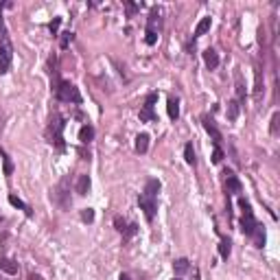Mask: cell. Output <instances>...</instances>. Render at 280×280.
I'll list each match as a JSON object with an SVG mask.
<instances>
[{"label": "cell", "mask_w": 280, "mask_h": 280, "mask_svg": "<svg viewBox=\"0 0 280 280\" xmlns=\"http://www.w3.org/2000/svg\"><path fill=\"white\" fill-rule=\"evenodd\" d=\"M210 24H213V20H210V18H201V20H199V24H197V29H195L193 42L197 40V37H201V35H204L206 31H208V29H210Z\"/></svg>", "instance_id": "ac0fdd59"}, {"label": "cell", "mask_w": 280, "mask_h": 280, "mask_svg": "<svg viewBox=\"0 0 280 280\" xmlns=\"http://www.w3.org/2000/svg\"><path fill=\"white\" fill-rule=\"evenodd\" d=\"M119 280H131V278L127 276V274H121V278H119Z\"/></svg>", "instance_id": "e575fe53"}, {"label": "cell", "mask_w": 280, "mask_h": 280, "mask_svg": "<svg viewBox=\"0 0 280 280\" xmlns=\"http://www.w3.org/2000/svg\"><path fill=\"white\" fill-rule=\"evenodd\" d=\"M114 225H116V230H119L125 239H131L136 232H138V225H136V223H127V221L121 219V217H114Z\"/></svg>", "instance_id": "9c48e42d"}, {"label": "cell", "mask_w": 280, "mask_h": 280, "mask_svg": "<svg viewBox=\"0 0 280 280\" xmlns=\"http://www.w3.org/2000/svg\"><path fill=\"white\" fill-rule=\"evenodd\" d=\"M237 101L239 103L245 101V86H243V79H241L239 72H237Z\"/></svg>", "instance_id": "484cf974"}, {"label": "cell", "mask_w": 280, "mask_h": 280, "mask_svg": "<svg viewBox=\"0 0 280 280\" xmlns=\"http://www.w3.org/2000/svg\"><path fill=\"white\" fill-rule=\"evenodd\" d=\"M29 280H42V278L37 276V274H31V276H29Z\"/></svg>", "instance_id": "836d02e7"}, {"label": "cell", "mask_w": 280, "mask_h": 280, "mask_svg": "<svg viewBox=\"0 0 280 280\" xmlns=\"http://www.w3.org/2000/svg\"><path fill=\"white\" fill-rule=\"evenodd\" d=\"M223 160V151H221L219 145H215V151H213V162L215 164H219V162Z\"/></svg>", "instance_id": "f546056e"}, {"label": "cell", "mask_w": 280, "mask_h": 280, "mask_svg": "<svg viewBox=\"0 0 280 280\" xmlns=\"http://www.w3.org/2000/svg\"><path fill=\"white\" fill-rule=\"evenodd\" d=\"M230 252H232V243H230V239L223 237V239H221V243H219V254H221V258L228 260Z\"/></svg>", "instance_id": "7402d4cb"}, {"label": "cell", "mask_w": 280, "mask_h": 280, "mask_svg": "<svg viewBox=\"0 0 280 280\" xmlns=\"http://www.w3.org/2000/svg\"><path fill=\"white\" fill-rule=\"evenodd\" d=\"M60 24H62V18H55V20H53L51 24H48V27H51V31H53V35H55V33H57V27H60Z\"/></svg>", "instance_id": "d6a6232c"}, {"label": "cell", "mask_w": 280, "mask_h": 280, "mask_svg": "<svg viewBox=\"0 0 280 280\" xmlns=\"http://www.w3.org/2000/svg\"><path fill=\"white\" fill-rule=\"evenodd\" d=\"M278 125H280V112H274L272 125H269V131H272V136H278Z\"/></svg>", "instance_id": "4316f807"}, {"label": "cell", "mask_w": 280, "mask_h": 280, "mask_svg": "<svg viewBox=\"0 0 280 280\" xmlns=\"http://www.w3.org/2000/svg\"><path fill=\"white\" fill-rule=\"evenodd\" d=\"M92 138H94V127L92 125H83L81 129H79V140H81V145H88Z\"/></svg>", "instance_id": "2e32d148"}, {"label": "cell", "mask_w": 280, "mask_h": 280, "mask_svg": "<svg viewBox=\"0 0 280 280\" xmlns=\"http://www.w3.org/2000/svg\"><path fill=\"white\" fill-rule=\"evenodd\" d=\"M204 63L208 66V70H215L219 66V55L215 48H206L204 51Z\"/></svg>", "instance_id": "7c38bea8"}, {"label": "cell", "mask_w": 280, "mask_h": 280, "mask_svg": "<svg viewBox=\"0 0 280 280\" xmlns=\"http://www.w3.org/2000/svg\"><path fill=\"white\" fill-rule=\"evenodd\" d=\"M90 186H92L90 175H79V180H77V193L88 195V193H90Z\"/></svg>", "instance_id": "9a60e30c"}, {"label": "cell", "mask_w": 280, "mask_h": 280, "mask_svg": "<svg viewBox=\"0 0 280 280\" xmlns=\"http://www.w3.org/2000/svg\"><path fill=\"white\" fill-rule=\"evenodd\" d=\"M147 149H149V136L138 134L136 136V151H138V154H147Z\"/></svg>", "instance_id": "d6986e66"}, {"label": "cell", "mask_w": 280, "mask_h": 280, "mask_svg": "<svg viewBox=\"0 0 280 280\" xmlns=\"http://www.w3.org/2000/svg\"><path fill=\"white\" fill-rule=\"evenodd\" d=\"M239 208H241V230H243V234L252 237L254 230L258 228V221L252 213V206H249V201L245 197H239Z\"/></svg>", "instance_id": "3957f363"}, {"label": "cell", "mask_w": 280, "mask_h": 280, "mask_svg": "<svg viewBox=\"0 0 280 280\" xmlns=\"http://www.w3.org/2000/svg\"><path fill=\"white\" fill-rule=\"evenodd\" d=\"M201 123H204V129L208 131V136L215 140V145H219V142H221V131L217 129V125H215V119L206 114L204 119H201Z\"/></svg>", "instance_id": "30bf717a"}, {"label": "cell", "mask_w": 280, "mask_h": 280, "mask_svg": "<svg viewBox=\"0 0 280 280\" xmlns=\"http://www.w3.org/2000/svg\"><path fill=\"white\" fill-rule=\"evenodd\" d=\"M156 101H158V94H156V92L147 94L145 105H142V110H140V121H142V123H154L156 119H158V116H156V112H154Z\"/></svg>", "instance_id": "ba28073f"}, {"label": "cell", "mask_w": 280, "mask_h": 280, "mask_svg": "<svg viewBox=\"0 0 280 280\" xmlns=\"http://www.w3.org/2000/svg\"><path fill=\"white\" fill-rule=\"evenodd\" d=\"M173 280H180V278H173Z\"/></svg>", "instance_id": "8d00e7d4"}, {"label": "cell", "mask_w": 280, "mask_h": 280, "mask_svg": "<svg viewBox=\"0 0 280 280\" xmlns=\"http://www.w3.org/2000/svg\"><path fill=\"white\" fill-rule=\"evenodd\" d=\"M166 112H169V119L171 121H178L180 119V101L171 96L169 103H166Z\"/></svg>", "instance_id": "5bb4252c"}, {"label": "cell", "mask_w": 280, "mask_h": 280, "mask_svg": "<svg viewBox=\"0 0 280 280\" xmlns=\"http://www.w3.org/2000/svg\"><path fill=\"white\" fill-rule=\"evenodd\" d=\"M72 42V33L70 31H66V33H62V48H68V44Z\"/></svg>", "instance_id": "4dcf8cb0"}, {"label": "cell", "mask_w": 280, "mask_h": 280, "mask_svg": "<svg viewBox=\"0 0 280 280\" xmlns=\"http://www.w3.org/2000/svg\"><path fill=\"white\" fill-rule=\"evenodd\" d=\"M252 239H254V245H256V248H263V245H265V230H263V225H260V223H258V228L254 230Z\"/></svg>", "instance_id": "cb8c5ba5"}, {"label": "cell", "mask_w": 280, "mask_h": 280, "mask_svg": "<svg viewBox=\"0 0 280 280\" xmlns=\"http://www.w3.org/2000/svg\"><path fill=\"white\" fill-rule=\"evenodd\" d=\"M160 29H162V13L158 7H154L149 11V18H147V31H145V42L149 44V46H154V44L158 42Z\"/></svg>", "instance_id": "5b68a950"}, {"label": "cell", "mask_w": 280, "mask_h": 280, "mask_svg": "<svg viewBox=\"0 0 280 280\" xmlns=\"http://www.w3.org/2000/svg\"><path fill=\"white\" fill-rule=\"evenodd\" d=\"M223 175H225V180H223L225 182V197H228V206H230V197H232V195H237V193H241L243 184H241V180L234 175L232 169H225Z\"/></svg>", "instance_id": "52a82bcc"}, {"label": "cell", "mask_w": 280, "mask_h": 280, "mask_svg": "<svg viewBox=\"0 0 280 280\" xmlns=\"http://www.w3.org/2000/svg\"><path fill=\"white\" fill-rule=\"evenodd\" d=\"M0 269L9 276H16L18 274V263L13 258H7V256H0Z\"/></svg>", "instance_id": "4fadbf2b"}, {"label": "cell", "mask_w": 280, "mask_h": 280, "mask_svg": "<svg viewBox=\"0 0 280 280\" xmlns=\"http://www.w3.org/2000/svg\"><path fill=\"white\" fill-rule=\"evenodd\" d=\"M0 156H2V160H4V175H11L13 173V164H11V160H9V156L4 154L2 149H0Z\"/></svg>", "instance_id": "83f0119b"}, {"label": "cell", "mask_w": 280, "mask_h": 280, "mask_svg": "<svg viewBox=\"0 0 280 280\" xmlns=\"http://www.w3.org/2000/svg\"><path fill=\"white\" fill-rule=\"evenodd\" d=\"M184 160H186V164H190V166H195V162H197V158H195L193 142H188V145L184 147Z\"/></svg>", "instance_id": "603a6c76"}, {"label": "cell", "mask_w": 280, "mask_h": 280, "mask_svg": "<svg viewBox=\"0 0 280 280\" xmlns=\"http://www.w3.org/2000/svg\"><path fill=\"white\" fill-rule=\"evenodd\" d=\"M9 204H11V206H16V208H20V210H24V213H27V217H31V215H33V210L29 208V206L24 204L22 199H18L16 195H9Z\"/></svg>", "instance_id": "44dd1931"}, {"label": "cell", "mask_w": 280, "mask_h": 280, "mask_svg": "<svg viewBox=\"0 0 280 280\" xmlns=\"http://www.w3.org/2000/svg\"><path fill=\"white\" fill-rule=\"evenodd\" d=\"M9 63H11V46H2L0 48V75L9 70Z\"/></svg>", "instance_id": "8fae6325"}, {"label": "cell", "mask_w": 280, "mask_h": 280, "mask_svg": "<svg viewBox=\"0 0 280 280\" xmlns=\"http://www.w3.org/2000/svg\"><path fill=\"white\" fill-rule=\"evenodd\" d=\"M68 184H70V178H63L57 184V188L53 190V201L60 208H70V190H68Z\"/></svg>", "instance_id": "8992f818"}, {"label": "cell", "mask_w": 280, "mask_h": 280, "mask_svg": "<svg viewBox=\"0 0 280 280\" xmlns=\"http://www.w3.org/2000/svg\"><path fill=\"white\" fill-rule=\"evenodd\" d=\"M195 280H199V274H197V276H195Z\"/></svg>", "instance_id": "d590c367"}, {"label": "cell", "mask_w": 280, "mask_h": 280, "mask_svg": "<svg viewBox=\"0 0 280 280\" xmlns=\"http://www.w3.org/2000/svg\"><path fill=\"white\" fill-rule=\"evenodd\" d=\"M53 90H55L57 99L63 101V103H75V105H79V103L83 101L79 88H77L75 83H70V81H60L57 86H53Z\"/></svg>", "instance_id": "277c9868"}, {"label": "cell", "mask_w": 280, "mask_h": 280, "mask_svg": "<svg viewBox=\"0 0 280 280\" xmlns=\"http://www.w3.org/2000/svg\"><path fill=\"white\" fill-rule=\"evenodd\" d=\"M254 96H256V101H260V96H263V68L256 66V88H254Z\"/></svg>", "instance_id": "ffe728a7"}, {"label": "cell", "mask_w": 280, "mask_h": 280, "mask_svg": "<svg viewBox=\"0 0 280 280\" xmlns=\"http://www.w3.org/2000/svg\"><path fill=\"white\" fill-rule=\"evenodd\" d=\"M63 127H66V121L62 119L60 112H55L46 127V138L51 145H55L57 149H63Z\"/></svg>", "instance_id": "7a4b0ae2"}, {"label": "cell", "mask_w": 280, "mask_h": 280, "mask_svg": "<svg viewBox=\"0 0 280 280\" xmlns=\"http://www.w3.org/2000/svg\"><path fill=\"white\" fill-rule=\"evenodd\" d=\"M81 219L86 221V223H92V221H94V210H92V208H83L81 210Z\"/></svg>", "instance_id": "f1b7e54d"}, {"label": "cell", "mask_w": 280, "mask_h": 280, "mask_svg": "<svg viewBox=\"0 0 280 280\" xmlns=\"http://www.w3.org/2000/svg\"><path fill=\"white\" fill-rule=\"evenodd\" d=\"M158 193H160V182L149 180L145 184V190L138 195L140 210L145 213L147 221H154V217H156V210H158Z\"/></svg>", "instance_id": "6da1fadb"}, {"label": "cell", "mask_w": 280, "mask_h": 280, "mask_svg": "<svg viewBox=\"0 0 280 280\" xmlns=\"http://www.w3.org/2000/svg\"><path fill=\"white\" fill-rule=\"evenodd\" d=\"M188 267H190V265H188V260H186V258H178V260L173 263L175 274H184V272H188Z\"/></svg>", "instance_id": "d4e9b609"}, {"label": "cell", "mask_w": 280, "mask_h": 280, "mask_svg": "<svg viewBox=\"0 0 280 280\" xmlns=\"http://www.w3.org/2000/svg\"><path fill=\"white\" fill-rule=\"evenodd\" d=\"M125 7H127V16H134L136 11L140 9V4H134V2H125Z\"/></svg>", "instance_id": "1f68e13d"}, {"label": "cell", "mask_w": 280, "mask_h": 280, "mask_svg": "<svg viewBox=\"0 0 280 280\" xmlns=\"http://www.w3.org/2000/svg\"><path fill=\"white\" fill-rule=\"evenodd\" d=\"M239 112H241V103L237 99H232V101H228V121H237L239 119Z\"/></svg>", "instance_id": "e0dca14e"}]
</instances>
